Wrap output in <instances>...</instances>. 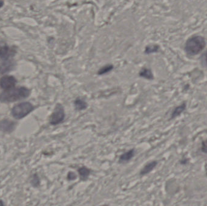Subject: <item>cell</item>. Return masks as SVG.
<instances>
[{"label":"cell","mask_w":207,"mask_h":206,"mask_svg":"<svg viewBox=\"0 0 207 206\" xmlns=\"http://www.w3.org/2000/svg\"><path fill=\"white\" fill-rule=\"evenodd\" d=\"M31 91L25 87H20L5 90L0 94V102H12L25 99L30 95Z\"/></svg>","instance_id":"obj_1"},{"label":"cell","mask_w":207,"mask_h":206,"mask_svg":"<svg viewBox=\"0 0 207 206\" xmlns=\"http://www.w3.org/2000/svg\"><path fill=\"white\" fill-rule=\"evenodd\" d=\"M206 45L205 39L200 36H195L190 38L185 44V51L189 55H196L204 49Z\"/></svg>","instance_id":"obj_2"},{"label":"cell","mask_w":207,"mask_h":206,"mask_svg":"<svg viewBox=\"0 0 207 206\" xmlns=\"http://www.w3.org/2000/svg\"><path fill=\"white\" fill-rule=\"evenodd\" d=\"M65 119V111L64 106L57 103L55 108L49 117V124L52 126H57L62 124Z\"/></svg>","instance_id":"obj_3"},{"label":"cell","mask_w":207,"mask_h":206,"mask_svg":"<svg viewBox=\"0 0 207 206\" xmlns=\"http://www.w3.org/2000/svg\"><path fill=\"white\" fill-rule=\"evenodd\" d=\"M34 109L31 103L25 102L15 105L12 109V114L16 119H21L28 115Z\"/></svg>","instance_id":"obj_4"},{"label":"cell","mask_w":207,"mask_h":206,"mask_svg":"<svg viewBox=\"0 0 207 206\" xmlns=\"http://www.w3.org/2000/svg\"><path fill=\"white\" fill-rule=\"evenodd\" d=\"M16 83V79L12 76H5L0 79V87L4 90L14 88Z\"/></svg>","instance_id":"obj_5"},{"label":"cell","mask_w":207,"mask_h":206,"mask_svg":"<svg viewBox=\"0 0 207 206\" xmlns=\"http://www.w3.org/2000/svg\"><path fill=\"white\" fill-rule=\"evenodd\" d=\"M136 153V151L135 148L130 149L128 151L124 152L119 157L118 163L120 164H124V163H128L130 161H131L135 157Z\"/></svg>","instance_id":"obj_6"},{"label":"cell","mask_w":207,"mask_h":206,"mask_svg":"<svg viewBox=\"0 0 207 206\" xmlns=\"http://www.w3.org/2000/svg\"><path fill=\"white\" fill-rule=\"evenodd\" d=\"M158 161L157 160H152L144 165L143 167L139 171V176L144 177L150 173L158 165Z\"/></svg>","instance_id":"obj_7"},{"label":"cell","mask_w":207,"mask_h":206,"mask_svg":"<svg viewBox=\"0 0 207 206\" xmlns=\"http://www.w3.org/2000/svg\"><path fill=\"white\" fill-rule=\"evenodd\" d=\"M14 53V50L10 49L8 45L5 43L0 44V58L2 60H8L9 58L15 55Z\"/></svg>","instance_id":"obj_8"},{"label":"cell","mask_w":207,"mask_h":206,"mask_svg":"<svg viewBox=\"0 0 207 206\" xmlns=\"http://www.w3.org/2000/svg\"><path fill=\"white\" fill-rule=\"evenodd\" d=\"M73 105L76 111H82L87 109L88 107L87 102L82 97H77L73 101Z\"/></svg>","instance_id":"obj_9"},{"label":"cell","mask_w":207,"mask_h":206,"mask_svg":"<svg viewBox=\"0 0 207 206\" xmlns=\"http://www.w3.org/2000/svg\"><path fill=\"white\" fill-rule=\"evenodd\" d=\"M92 169L87 166H82L77 169V172L81 182H86L92 174Z\"/></svg>","instance_id":"obj_10"},{"label":"cell","mask_w":207,"mask_h":206,"mask_svg":"<svg viewBox=\"0 0 207 206\" xmlns=\"http://www.w3.org/2000/svg\"><path fill=\"white\" fill-rule=\"evenodd\" d=\"M15 123L8 120H3L0 122V130L3 132H11L14 130Z\"/></svg>","instance_id":"obj_11"},{"label":"cell","mask_w":207,"mask_h":206,"mask_svg":"<svg viewBox=\"0 0 207 206\" xmlns=\"http://www.w3.org/2000/svg\"><path fill=\"white\" fill-rule=\"evenodd\" d=\"M186 108H187V103L185 102L182 103L180 105L176 107L173 109V111L171 113L170 119H175L176 117L181 115V114H182L183 112L186 110Z\"/></svg>","instance_id":"obj_12"},{"label":"cell","mask_w":207,"mask_h":206,"mask_svg":"<svg viewBox=\"0 0 207 206\" xmlns=\"http://www.w3.org/2000/svg\"><path fill=\"white\" fill-rule=\"evenodd\" d=\"M14 66V63L12 61L6 60L0 66V74L6 73L11 71Z\"/></svg>","instance_id":"obj_13"},{"label":"cell","mask_w":207,"mask_h":206,"mask_svg":"<svg viewBox=\"0 0 207 206\" xmlns=\"http://www.w3.org/2000/svg\"><path fill=\"white\" fill-rule=\"evenodd\" d=\"M139 77L148 81H152L154 79V75L150 68H143L139 73Z\"/></svg>","instance_id":"obj_14"},{"label":"cell","mask_w":207,"mask_h":206,"mask_svg":"<svg viewBox=\"0 0 207 206\" xmlns=\"http://www.w3.org/2000/svg\"><path fill=\"white\" fill-rule=\"evenodd\" d=\"M114 68V66L112 64H107L102 66L97 72V74L99 76H103L104 74H107L111 72Z\"/></svg>","instance_id":"obj_15"},{"label":"cell","mask_w":207,"mask_h":206,"mask_svg":"<svg viewBox=\"0 0 207 206\" xmlns=\"http://www.w3.org/2000/svg\"><path fill=\"white\" fill-rule=\"evenodd\" d=\"M159 47L158 45H149L146 47L145 50V53L146 54H151L158 51Z\"/></svg>","instance_id":"obj_16"},{"label":"cell","mask_w":207,"mask_h":206,"mask_svg":"<svg viewBox=\"0 0 207 206\" xmlns=\"http://www.w3.org/2000/svg\"><path fill=\"white\" fill-rule=\"evenodd\" d=\"M77 178H78L77 174L75 172H73V171H69L68 173L67 174V176H66L67 180L69 181V182L75 181L77 179Z\"/></svg>","instance_id":"obj_17"},{"label":"cell","mask_w":207,"mask_h":206,"mask_svg":"<svg viewBox=\"0 0 207 206\" xmlns=\"http://www.w3.org/2000/svg\"><path fill=\"white\" fill-rule=\"evenodd\" d=\"M32 183L33 185L35 187H37L40 185V178L36 174H35L32 178Z\"/></svg>","instance_id":"obj_18"},{"label":"cell","mask_w":207,"mask_h":206,"mask_svg":"<svg viewBox=\"0 0 207 206\" xmlns=\"http://www.w3.org/2000/svg\"><path fill=\"white\" fill-rule=\"evenodd\" d=\"M200 149L202 152L207 154V140H205L202 142Z\"/></svg>","instance_id":"obj_19"},{"label":"cell","mask_w":207,"mask_h":206,"mask_svg":"<svg viewBox=\"0 0 207 206\" xmlns=\"http://www.w3.org/2000/svg\"><path fill=\"white\" fill-rule=\"evenodd\" d=\"M4 1L3 0H0V8H2L4 6Z\"/></svg>","instance_id":"obj_20"},{"label":"cell","mask_w":207,"mask_h":206,"mask_svg":"<svg viewBox=\"0 0 207 206\" xmlns=\"http://www.w3.org/2000/svg\"><path fill=\"white\" fill-rule=\"evenodd\" d=\"M206 63H207V55H206Z\"/></svg>","instance_id":"obj_21"}]
</instances>
